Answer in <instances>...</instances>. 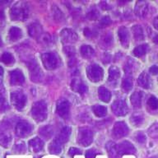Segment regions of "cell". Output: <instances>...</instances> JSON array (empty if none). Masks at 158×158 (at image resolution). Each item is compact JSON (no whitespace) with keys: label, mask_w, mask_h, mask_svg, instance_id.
Returning <instances> with one entry per match:
<instances>
[{"label":"cell","mask_w":158,"mask_h":158,"mask_svg":"<svg viewBox=\"0 0 158 158\" xmlns=\"http://www.w3.org/2000/svg\"><path fill=\"white\" fill-rule=\"evenodd\" d=\"M93 141V133L88 128H80L77 133V143L83 147H88Z\"/></svg>","instance_id":"obj_5"},{"label":"cell","mask_w":158,"mask_h":158,"mask_svg":"<svg viewBox=\"0 0 158 158\" xmlns=\"http://www.w3.org/2000/svg\"><path fill=\"white\" fill-rule=\"evenodd\" d=\"M27 64L29 68L31 80L36 83L40 82L43 79V73L37 64V62L35 60V59H31L27 62Z\"/></svg>","instance_id":"obj_4"},{"label":"cell","mask_w":158,"mask_h":158,"mask_svg":"<svg viewBox=\"0 0 158 158\" xmlns=\"http://www.w3.org/2000/svg\"><path fill=\"white\" fill-rule=\"evenodd\" d=\"M25 77L22 70L15 69L10 72V83L12 86H21L24 83Z\"/></svg>","instance_id":"obj_13"},{"label":"cell","mask_w":158,"mask_h":158,"mask_svg":"<svg viewBox=\"0 0 158 158\" xmlns=\"http://www.w3.org/2000/svg\"><path fill=\"white\" fill-rule=\"evenodd\" d=\"M119 77H120L119 69L115 66L110 67L109 69V82L112 85H115Z\"/></svg>","instance_id":"obj_19"},{"label":"cell","mask_w":158,"mask_h":158,"mask_svg":"<svg viewBox=\"0 0 158 158\" xmlns=\"http://www.w3.org/2000/svg\"><path fill=\"white\" fill-rule=\"evenodd\" d=\"M153 40H154V42H155L156 44H158V35H156L155 37H154V39H153Z\"/></svg>","instance_id":"obj_58"},{"label":"cell","mask_w":158,"mask_h":158,"mask_svg":"<svg viewBox=\"0 0 158 158\" xmlns=\"http://www.w3.org/2000/svg\"><path fill=\"white\" fill-rule=\"evenodd\" d=\"M2 76H3V69L1 66H0V80L2 78Z\"/></svg>","instance_id":"obj_57"},{"label":"cell","mask_w":158,"mask_h":158,"mask_svg":"<svg viewBox=\"0 0 158 158\" xmlns=\"http://www.w3.org/2000/svg\"><path fill=\"white\" fill-rule=\"evenodd\" d=\"M92 111L95 114V115L97 117H104L107 114V109L106 106H101V105H95L92 106Z\"/></svg>","instance_id":"obj_32"},{"label":"cell","mask_w":158,"mask_h":158,"mask_svg":"<svg viewBox=\"0 0 158 158\" xmlns=\"http://www.w3.org/2000/svg\"><path fill=\"white\" fill-rule=\"evenodd\" d=\"M132 31L136 40H143L144 38V34H143V28L141 27V26H138V25L133 26L132 28Z\"/></svg>","instance_id":"obj_34"},{"label":"cell","mask_w":158,"mask_h":158,"mask_svg":"<svg viewBox=\"0 0 158 158\" xmlns=\"http://www.w3.org/2000/svg\"><path fill=\"white\" fill-rule=\"evenodd\" d=\"M15 151L17 153H24L26 151V146L24 143H20L15 146Z\"/></svg>","instance_id":"obj_48"},{"label":"cell","mask_w":158,"mask_h":158,"mask_svg":"<svg viewBox=\"0 0 158 158\" xmlns=\"http://www.w3.org/2000/svg\"><path fill=\"white\" fill-rule=\"evenodd\" d=\"M84 35L86 38L91 39V38H95L97 35V31L95 29H91V28H86L84 30Z\"/></svg>","instance_id":"obj_46"},{"label":"cell","mask_w":158,"mask_h":158,"mask_svg":"<svg viewBox=\"0 0 158 158\" xmlns=\"http://www.w3.org/2000/svg\"><path fill=\"white\" fill-rule=\"evenodd\" d=\"M100 5H101V7L103 10H109L111 8L110 5H109L108 2H106V1H103V2H100Z\"/></svg>","instance_id":"obj_53"},{"label":"cell","mask_w":158,"mask_h":158,"mask_svg":"<svg viewBox=\"0 0 158 158\" xmlns=\"http://www.w3.org/2000/svg\"><path fill=\"white\" fill-rule=\"evenodd\" d=\"M113 34L110 32H108L107 34L101 37V40H100V44L104 49L109 48L113 44Z\"/></svg>","instance_id":"obj_27"},{"label":"cell","mask_w":158,"mask_h":158,"mask_svg":"<svg viewBox=\"0 0 158 158\" xmlns=\"http://www.w3.org/2000/svg\"><path fill=\"white\" fill-rule=\"evenodd\" d=\"M96 154H97V152L95 149H90V150L86 151V158H95Z\"/></svg>","instance_id":"obj_50"},{"label":"cell","mask_w":158,"mask_h":158,"mask_svg":"<svg viewBox=\"0 0 158 158\" xmlns=\"http://www.w3.org/2000/svg\"><path fill=\"white\" fill-rule=\"evenodd\" d=\"M153 26H154V27H155L156 29L158 30V16L156 17L155 19H154V21H153Z\"/></svg>","instance_id":"obj_55"},{"label":"cell","mask_w":158,"mask_h":158,"mask_svg":"<svg viewBox=\"0 0 158 158\" xmlns=\"http://www.w3.org/2000/svg\"><path fill=\"white\" fill-rule=\"evenodd\" d=\"M112 23V21L110 18V17L108 16H106V17H103L101 18V20L99 22V27H108Z\"/></svg>","instance_id":"obj_47"},{"label":"cell","mask_w":158,"mask_h":158,"mask_svg":"<svg viewBox=\"0 0 158 158\" xmlns=\"http://www.w3.org/2000/svg\"><path fill=\"white\" fill-rule=\"evenodd\" d=\"M106 148L108 150V152L111 158H117L118 157V153H117V150H116V145L112 142L107 143L106 145Z\"/></svg>","instance_id":"obj_39"},{"label":"cell","mask_w":158,"mask_h":158,"mask_svg":"<svg viewBox=\"0 0 158 158\" xmlns=\"http://www.w3.org/2000/svg\"><path fill=\"white\" fill-rule=\"evenodd\" d=\"M52 10H53V12H54V18H55L57 21L61 22L62 20L64 19V14H63V12H61V10L59 9V7H57L56 6H54V7L52 8Z\"/></svg>","instance_id":"obj_44"},{"label":"cell","mask_w":158,"mask_h":158,"mask_svg":"<svg viewBox=\"0 0 158 158\" xmlns=\"http://www.w3.org/2000/svg\"><path fill=\"white\" fill-rule=\"evenodd\" d=\"M72 90L77 93L84 94L87 91V86L78 77H74L71 83Z\"/></svg>","instance_id":"obj_15"},{"label":"cell","mask_w":158,"mask_h":158,"mask_svg":"<svg viewBox=\"0 0 158 158\" xmlns=\"http://www.w3.org/2000/svg\"><path fill=\"white\" fill-rule=\"evenodd\" d=\"M128 127L124 122L123 121H119V122H116L114 125L113 128V133L114 137L118 138H123L128 134Z\"/></svg>","instance_id":"obj_12"},{"label":"cell","mask_w":158,"mask_h":158,"mask_svg":"<svg viewBox=\"0 0 158 158\" xmlns=\"http://www.w3.org/2000/svg\"><path fill=\"white\" fill-rule=\"evenodd\" d=\"M143 96V92L140 91H135V92H133L132 94V96H130V102L134 108H139V107H141Z\"/></svg>","instance_id":"obj_22"},{"label":"cell","mask_w":158,"mask_h":158,"mask_svg":"<svg viewBox=\"0 0 158 158\" xmlns=\"http://www.w3.org/2000/svg\"><path fill=\"white\" fill-rule=\"evenodd\" d=\"M7 108H8V104L5 98L4 94L0 91V111L3 112V111L7 110Z\"/></svg>","instance_id":"obj_41"},{"label":"cell","mask_w":158,"mask_h":158,"mask_svg":"<svg viewBox=\"0 0 158 158\" xmlns=\"http://www.w3.org/2000/svg\"><path fill=\"white\" fill-rule=\"evenodd\" d=\"M12 142V137L8 132H2L0 133V145L3 148H8Z\"/></svg>","instance_id":"obj_29"},{"label":"cell","mask_w":158,"mask_h":158,"mask_svg":"<svg viewBox=\"0 0 158 158\" xmlns=\"http://www.w3.org/2000/svg\"><path fill=\"white\" fill-rule=\"evenodd\" d=\"M69 155L71 156H73L74 155H78V154H81V152L80 149L76 148H71L69 149Z\"/></svg>","instance_id":"obj_52"},{"label":"cell","mask_w":158,"mask_h":158,"mask_svg":"<svg viewBox=\"0 0 158 158\" xmlns=\"http://www.w3.org/2000/svg\"><path fill=\"white\" fill-rule=\"evenodd\" d=\"M122 88L124 91L128 92L133 88V79L130 77H126L122 81Z\"/></svg>","instance_id":"obj_36"},{"label":"cell","mask_w":158,"mask_h":158,"mask_svg":"<svg viewBox=\"0 0 158 158\" xmlns=\"http://www.w3.org/2000/svg\"><path fill=\"white\" fill-rule=\"evenodd\" d=\"M136 140L138 141V143H144L146 142V136L145 134L142 132H138L137 134H136Z\"/></svg>","instance_id":"obj_49"},{"label":"cell","mask_w":158,"mask_h":158,"mask_svg":"<svg viewBox=\"0 0 158 158\" xmlns=\"http://www.w3.org/2000/svg\"><path fill=\"white\" fill-rule=\"evenodd\" d=\"M0 61L6 65H11V64H14L15 59L14 57L11 53L9 52H4L2 54V56L0 57Z\"/></svg>","instance_id":"obj_33"},{"label":"cell","mask_w":158,"mask_h":158,"mask_svg":"<svg viewBox=\"0 0 158 158\" xmlns=\"http://www.w3.org/2000/svg\"><path fill=\"white\" fill-rule=\"evenodd\" d=\"M123 70L127 75H130L133 73L135 70V63L133 62V60L129 59L126 62V64H124V67H123Z\"/></svg>","instance_id":"obj_37"},{"label":"cell","mask_w":158,"mask_h":158,"mask_svg":"<svg viewBox=\"0 0 158 158\" xmlns=\"http://www.w3.org/2000/svg\"><path fill=\"white\" fill-rule=\"evenodd\" d=\"M116 150L118 156L124 154H134L136 152L135 148L128 141H123L122 143L116 145Z\"/></svg>","instance_id":"obj_11"},{"label":"cell","mask_w":158,"mask_h":158,"mask_svg":"<svg viewBox=\"0 0 158 158\" xmlns=\"http://www.w3.org/2000/svg\"><path fill=\"white\" fill-rule=\"evenodd\" d=\"M29 16V7L24 2H17L10 10L12 21H25Z\"/></svg>","instance_id":"obj_1"},{"label":"cell","mask_w":158,"mask_h":158,"mask_svg":"<svg viewBox=\"0 0 158 158\" xmlns=\"http://www.w3.org/2000/svg\"><path fill=\"white\" fill-rule=\"evenodd\" d=\"M28 33L30 36L32 38H39L43 34V29L42 27L38 23H31L28 27Z\"/></svg>","instance_id":"obj_17"},{"label":"cell","mask_w":158,"mask_h":158,"mask_svg":"<svg viewBox=\"0 0 158 158\" xmlns=\"http://www.w3.org/2000/svg\"><path fill=\"white\" fill-rule=\"evenodd\" d=\"M70 134H71V128L69 126H65L62 128V130L60 131V133L57 137L56 140L61 143L62 145H64V143L69 141Z\"/></svg>","instance_id":"obj_18"},{"label":"cell","mask_w":158,"mask_h":158,"mask_svg":"<svg viewBox=\"0 0 158 158\" xmlns=\"http://www.w3.org/2000/svg\"><path fill=\"white\" fill-rule=\"evenodd\" d=\"M11 101L15 108L17 110H22L27 104V98L22 91H14L11 93Z\"/></svg>","instance_id":"obj_8"},{"label":"cell","mask_w":158,"mask_h":158,"mask_svg":"<svg viewBox=\"0 0 158 158\" xmlns=\"http://www.w3.org/2000/svg\"><path fill=\"white\" fill-rule=\"evenodd\" d=\"M148 12V5L147 2L140 1L137 2L135 7V14L140 17H144Z\"/></svg>","instance_id":"obj_20"},{"label":"cell","mask_w":158,"mask_h":158,"mask_svg":"<svg viewBox=\"0 0 158 158\" xmlns=\"http://www.w3.org/2000/svg\"><path fill=\"white\" fill-rule=\"evenodd\" d=\"M149 71L152 75H156L158 73V67L154 65V66H152L149 69Z\"/></svg>","instance_id":"obj_54"},{"label":"cell","mask_w":158,"mask_h":158,"mask_svg":"<svg viewBox=\"0 0 158 158\" xmlns=\"http://www.w3.org/2000/svg\"><path fill=\"white\" fill-rule=\"evenodd\" d=\"M39 133L42 138H45V139H49L52 138V136L54 134V128L51 125L43 126L39 128Z\"/></svg>","instance_id":"obj_25"},{"label":"cell","mask_w":158,"mask_h":158,"mask_svg":"<svg viewBox=\"0 0 158 158\" xmlns=\"http://www.w3.org/2000/svg\"><path fill=\"white\" fill-rule=\"evenodd\" d=\"M63 145L61 143L58 142L56 139H54L49 146V151L51 154H59L61 153Z\"/></svg>","instance_id":"obj_31"},{"label":"cell","mask_w":158,"mask_h":158,"mask_svg":"<svg viewBox=\"0 0 158 158\" xmlns=\"http://www.w3.org/2000/svg\"><path fill=\"white\" fill-rule=\"evenodd\" d=\"M29 146L31 149L35 152H39L44 148V142L41 138H34L29 141Z\"/></svg>","instance_id":"obj_21"},{"label":"cell","mask_w":158,"mask_h":158,"mask_svg":"<svg viewBox=\"0 0 158 158\" xmlns=\"http://www.w3.org/2000/svg\"><path fill=\"white\" fill-rule=\"evenodd\" d=\"M148 134L152 138H157L158 137V123L151 126V128L148 129Z\"/></svg>","instance_id":"obj_45"},{"label":"cell","mask_w":158,"mask_h":158,"mask_svg":"<svg viewBox=\"0 0 158 158\" xmlns=\"http://www.w3.org/2000/svg\"><path fill=\"white\" fill-rule=\"evenodd\" d=\"M31 116L37 122L44 121L47 117V104L45 101H37L32 106Z\"/></svg>","instance_id":"obj_3"},{"label":"cell","mask_w":158,"mask_h":158,"mask_svg":"<svg viewBox=\"0 0 158 158\" xmlns=\"http://www.w3.org/2000/svg\"><path fill=\"white\" fill-rule=\"evenodd\" d=\"M4 19V13L2 12V10H0V21Z\"/></svg>","instance_id":"obj_56"},{"label":"cell","mask_w":158,"mask_h":158,"mask_svg":"<svg viewBox=\"0 0 158 158\" xmlns=\"http://www.w3.org/2000/svg\"><path fill=\"white\" fill-rule=\"evenodd\" d=\"M86 74L90 81L93 82H97L102 80L104 76L103 69H101L98 64H93L89 65L86 69Z\"/></svg>","instance_id":"obj_6"},{"label":"cell","mask_w":158,"mask_h":158,"mask_svg":"<svg viewBox=\"0 0 158 158\" xmlns=\"http://www.w3.org/2000/svg\"><path fill=\"white\" fill-rule=\"evenodd\" d=\"M131 123H133L135 126L140 125L141 123H143V116L141 114L136 113L133 114V115L131 116Z\"/></svg>","instance_id":"obj_40"},{"label":"cell","mask_w":158,"mask_h":158,"mask_svg":"<svg viewBox=\"0 0 158 158\" xmlns=\"http://www.w3.org/2000/svg\"><path fill=\"white\" fill-rule=\"evenodd\" d=\"M100 17V12L96 7H91V9L87 12V17L91 21H96Z\"/></svg>","instance_id":"obj_38"},{"label":"cell","mask_w":158,"mask_h":158,"mask_svg":"<svg viewBox=\"0 0 158 158\" xmlns=\"http://www.w3.org/2000/svg\"><path fill=\"white\" fill-rule=\"evenodd\" d=\"M8 3H10V2H7V1H4V2L0 1V6H2L3 4H8Z\"/></svg>","instance_id":"obj_59"},{"label":"cell","mask_w":158,"mask_h":158,"mask_svg":"<svg viewBox=\"0 0 158 158\" xmlns=\"http://www.w3.org/2000/svg\"><path fill=\"white\" fill-rule=\"evenodd\" d=\"M148 105L152 110H157L158 109V99L154 96H152L148 99Z\"/></svg>","instance_id":"obj_43"},{"label":"cell","mask_w":158,"mask_h":158,"mask_svg":"<svg viewBox=\"0 0 158 158\" xmlns=\"http://www.w3.org/2000/svg\"><path fill=\"white\" fill-rule=\"evenodd\" d=\"M98 96L101 101L108 103L111 99V93L107 88L104 87V86H101L98 89Z\"/></svg>","instance_id":"obj_24"},{"label":"cell","mask_w":158,"mask_h":158,"mask_svg":"<svg viewBox=\"0 0 158 158\" xmlns=\"http://www.w3.org/2000/svg\"><path fill=\"white\" fill-rule=\"evenodd\" d=\"M111 59H112V56H111V54L110 53L106 52V53H105L103 54L102 60H103L104 64H108V63H110L111 61Z\"/></svg>","instance_id":"obj_51"},{"label":"cell","mask_w":158,"mask_h":158,"mask_svg":"<svg viewBox=\"0 0 158 158\" xmlns=\"http://www.w3.org/2000/svg\"><path fill=\"white\" fill-rule=\"evenodd\" d=\"M118 35L123 47L128 48L129 45V41H130V36H129V32L128 29L125 27H121L118 31Z\"/></svg>","instance_id":"obj_16"},{"label":"cell","mask_w":158,"mask_h":158,"mask_svg":"<svg viewBox=\"0 0 158 158\" xmlns=\"http://www.w3.org/2000/svg\"><path fill=\"white\" fill-rule=\"evenodd\" d=\"M2 38H1V36H0V46H2Z\"/></svg>","instance_id":"obj_60"},{"label":"cell","mask_w":158,"mask_h":158,"mask_svg":"<svg viewBox=\"0 0 158 158\" xmlns=\"http://www.w3.org/2000/svg\"><path fill=\"white\" fill-rule=\"evenodd\" d=\"M34 129V127L31 123H30L28 121L20 120L16 125L15 128V133L16 135L19 138H24L30 135Z\"/></svg>","instance_id":"obj_7"},{"label":"cell","mask_w":158,"mask_h":158,"mask_svg":"<svg viewBox=\"0 0 158 158\" xmlns=\"http://www.w3.org/2000/svg\"><path fill=\"white\" fill-rule=\"evenodd\" d=\"M62 41L64 43H75L78 40V35L76 32L71 29H64L60 34Z\"/></svg>","instance_id":"obj_14"},{"label":"cell","mask_w":158,"mask_h":158,"mask_svg":"<svg viewBox=\"0 0 158 158\" xmlns=\"http://www.w3.org/2000/svg\"><path fill=\"white\" fill-rule=\"evenodd\" d=\"M111 110L113 113L117 116H125L128 113V108L125 101L123 100H116L111 106Z\"/></svg>","instance_id":"obj_10"},{"label":"cell","mask_w":158,"mask_h":158,"mask_svg":"<svg viewBox=\"0 0 158 158\" xmlns=\"http://www.w3.org/2000/svg\"><path fill=\"white\" fill-rule=\"evenodd\" d=\"M148 49V44H141V45H138V46H137L135 49H133V54H134L136 57L140 58V57L143 56V55L147 53Z\"/></svg>","instance_id":"obj_35"},{"label":"cell","mask_w":158,"mask_h":158,"mask_svg":"<svg viewBox=\"0 0 158 158\" xmlns=\"http://www.w3.org/2000/svg\"><path fill=\"white\" fill-rule=\"evenodd\" d=\"M138 86L143 87L144 89H148L151 86V80L150 77L148 76V74L145 72H143L140 74V76L138 78Z\"/></svg>","instance_id":"obj_23"},{"label":"cell","mask_w":158,"mask_h":158,"mask_svg":"<svg viewBox=\"0 0 158 158\" xmlns=\"http://www.w3.org/2000/svg\"><path fill=\"white\" fill-rule=\"evenodd\" d=\"M8 35L11 41H17L22 37V31L18 27H12L10 28Z\"/></svg>","instance_id":"obj_26"},{"label":"cell","mask_w":158,"mask_h":158,"mask_svg":"<svg viewBox=\"0 0 158 158\" xmlns=\"http://www.w3.org/2000/svg\"><path fill=\"white\" fill-rule=\"evenodd\" d=\"M64 52L69 59H73V58H74L76 50H75V48L72 45H65L64 47Z\"/></svg>","instance_id":"obj_42"},{"label":"cell","mask_w":158,"mask_h":158,"mask_svg":"<svg viewBox=\"0 0 158 158\" xmlns=\"http://www.w3.org/2000/svg\"><path fill=\"white\" fill-rule=\"evenodd\" d=\"M55 38L54 36L51 35L50 34H48V33H45V34H42L38 38L39 40V42L43 45H45V46H49V45H51L52 44H54V41H55Z\"/></svg>","instance_id":"obj_28"},{"label":"cell","mask_w":158,"mask_h":158,"mask_svg":"<svg viewBox=\"0 0 158 158\" xmlns=\"http://www.w3.org/2000/svg\"><path fill=\"white\" fill-rule=\"evenodd\" d=\"M80 52H81V55L86 59H90L92 56H94V54H95V50H94L93 48L90 45H86V44H84L81 47Z\"/></svg>","instance_id":"obj_30"},{"label":"cell","mask_w":158,"mask_h":158,"mask_svg":"<svg viewBox=\"0 0 158 158\" xmlns=\"http://www.w3.org/2000/svg\"><path fill=\"white\" fill-rule=\"evenodd\" d=\"M69 110H70V103L68 100L64 98L59 99L57 102L56 113L61 118L66 119L69 118Z\"/></svg>","instance_id":"obj_9"},{"label":"cell","mask_w":158,"mask_h":158,"mask_svg":"<svg viewBox=\"0 0 158 158\" xmlns=\"http://www.w3.org/2000/svg\"><path fill=\"white\" fill-rule=\"evenodd\" d=\"M42 63L48 70H53L59 66L60 57L55 52H45L41 54Z\"/></svg>","instance_id":"obj_2"}]
</instances>
